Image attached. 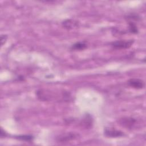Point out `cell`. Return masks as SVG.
I'll return each mask as SVG.
<instances>
[{
  "label": "cell",
  "mask_w": 146,
  "mask_h": 146,
  "mask_svg": "<svg viewBox=\"0 0 146 146\" xmlns=\"http://www.w3.org/2000/svg\"><path fill=\"white\" fill-rule=\"evenodd\" d=\"M78 136V134L73 133V132H69L65 134H62L58 137H57L56 140L59 142H66L68 141H70L71 140L75 139Z\"/></svg>",
  "instance_id": "4"
},
{
  "label": "cell",
  "mask_w": 146,
  "mask_h": 146,
  "mask_svg": "<svg viewBox=\"0 0 146 146\" xmlns=\"http://www.w3.org/2000/svg\"><path fill=\"white\" fill-rule=\"evenodd\" d=\"M7 135L6 133L2 129V128L1 129V137H6Z\"/></svg>",
  "instance_id": "12"
},
{
  "label": "cell",
  "mask_w": 146,
  "mask_h": 146,
  "mask_svg": "<svg viewBox=\"0 0 146 146\" xmlns=\"http://www.w3.org/2000/svg\"><path fill=\"white\" fill-rule=\"evenodd\" d=\"M128 83L129 86L135 89H142L144 87V82L139 79H131L128 80Z\"/></svg>",
  "instance_id": "5"
},
{
  "label": "cell",
  "mask_w": 146,
  "mask_h": 146,
  "mask_svg": "<svg viewBox=\"0 0 146 146\" xmlns=\"http://www.w3.org/2000/svg\"><path fill=\"white\" fill-rule=\"evenodd\" d=\"M87 45L84 42H79L71 46V49L74 50H83L87 48Z\"/></svg>",
  "instance_id": "7"
},
{
  "label": "cell",
  "mask_w": 146,
  "mask_h": 146,
  "mask_svg": "<svg viewBox=\"0 0 146 146\" xmlns=\"http://www.w3.org/2000/svg\"><path fill=\"white\" fill-rule=\"evenodd\" d=\"M104 133L106 136L108 137H120L124 136V133L122 131L110 128H106Z\"/></svg>",
  "instance_id": "3"
},
{
  "label": "cell",
  "mask_w": 146,
  "mask_h": 146,
  "mask_svg": "<svg viewBox=\"0 0 146 146\" xmlns=\"http://www.w3.org/2000/svg\"><path fill=\"white\" fill-rule=\"evenodd\" d=\"M17 139L25 141H31L33 140V136L31 135H19L15 137Z\"/></svg>",
  "instance_id": "10"
},
{
  "label": "cell",
  "mask_w": 146,
  "mask_h": 146,
  "mask_svg": "<svg viewBox=\"0 0 146 146\" xmlns=\"http://www.w3.org/2000/svg\"><path fill=\"white\" fill-rule=\"evenodd\" d=\"M134 43V40H119L111 43V46L116 49H125L129 48Z\"/></svg>",
  "instance_id": "1"
},
{
  "label": "cell",
  "mask_w": 146,
  "mask_h": 146,
  "mask_svg": "<svg viewBox=\"0 0 146 146\" xmlns=\"http://www.w3.org/2000/svg\"><path fill=\"white\" fill-rule=\"evenodd\" d=\"M128 25H129V31L130 33L135 34H136L139 33V30L137 27V26L134 22H133L132 21H129Z\"/></svg>",
  "instance_id": "9"
},
{
  "label": "cell",
  "mask_w": 146,
  "mask_h": 146,
  "mask_svg": "<svg viewBox=\"0 0 146 146\" xmlns=\"http://www.w3.org/2000/svg\"><path fill=\"white\" fill-rule=\"evenodd\" d=\"M79 24V23L77 21L72 19H66L62 22L63 27L67 29H72L75 27H78Z\"/></svg>",
  "instance_id": "6"
},
{
  "label": "cell",
  "mask_w": 146,
  "mask_h": 146,
  "mask_svg": "<svg viewBox=\"0 0 146 146\" xmlns=\"http://www.w3.org/2000/svg\"><path fill=\"white\" fill-rule=\"evenodd\" d=\"M119 123L121 125L127 128H131L136 124V120L133 117H124L119 120Z\"/></svg>",
  "instance_id": "2"
},
{
  "label": "cell",
  "mask_w": 146,
  "mask_h": 146,
  "mask_svg": "<svg viewBox=\"0 0 146 146\" xmlns=\"http://www.w3.org/2000/svg\"><path fill=\"white\" fill-rule=\"evenodd\" d=\"M86 128H90L92 125V119L91 116L88 114L86 115L83 119L82 123Z\"/></svg>",
  "instance_id": "8"
},
{
  "label": "cell",
  "mask_w": 146,
  "mask_h": 146,
  "mask_svg": "<svg viewBox=\"0 0 146 146\" xmlns=\"http://www.w3.org/2000/svg\"><path fill=\"white\" fill-rule=\"evenodd\" d=\"M7 39V36L6 35H1V46H2L6 42V40Z\"/></svg>",
  "instance_id": "11"
}]
</instances>
